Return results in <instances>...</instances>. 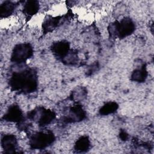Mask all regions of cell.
Wrapping results in <instances>:
<instances>
[{
    "label": "cell",
    "instance_id": "cell-1",
    "mask_svg": "<svg viewBox=\"0 0 154 154\" xmlns=\"http://www.w3.org/2000/svg\"><path fill=\"white\" fill-rule=\"evenodd\" d=\"M76 14L79 19L85 23H90L94 20V14L90 11L87 10L85 8H78Z\"/></svg>",
    "mask_w": 154,
    "mask_h": 154
},
{
    "label": "cell",
    "instance_id": "cell-2",
    "mask_svg": "<svg viewBox=\"0 0 154 154\" xmlns=\"http://www.w3.org/2000/svg\"><path fill=\"white\" fill-rule=\"evenodd\" d=\"M66 11L67 8L66 5H64L63 4H59L52 6V7L49 10V13L50 14V15L56 17L63 15L64 13H66Z\"/></svg>",
    "mask_w": 154,
    "mask_h": 154
},
{
    "label": "cell",
    "instance_id": "cell-3",
    "mask_svg": "<svg viewBox=\"0 0 154 154\" xmlns=\"http://www.w3.org/2000/svg\"><path fill=\"white\" fill-rule=\"evenodd\" d=\"M45 16L43 14H34L28 22V25L34 28L40 27L44 20Z\"/></svg>",
    "mask_w": 154,
    "mask_h": 154
},
{
    "label": "cell",
    "instance_id": "cell-4",
    "mask_svg": "<svg viewBox=\"0 0 154 154\" xmlns=\"http://www.w3.org/2000/svg\"><path fill=\"white\" fill-rule=\"evenodd\" d=\"M38 7V3L37 1H28L26 3L25 6V11L28 14H32L33 16L35 14V13L37 11Z\"/></svg>",
    "mask_w": 154,
    "mask_h": 154
},
{
    "label": "cell",
    "instance_id": "cell-5",
    "mask_svg": "<svg viewBox=\"0 0 154 154\" xmlns=\"http://www.w3.org/2000/svg\"><path fill=\"white\" fill-rule=\"evenodd\" d=\"M13 4H12L11 2L6 1L4 2L1 5V15H4L5 16V14H10V13L11 12V11L13 9Z\"/></svg>",
    "mask_w": 154,
    "mask_h": 154
}]
</instances>
